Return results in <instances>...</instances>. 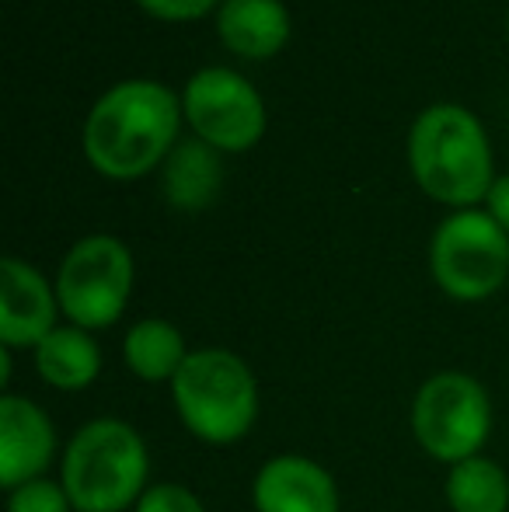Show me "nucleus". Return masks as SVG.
<instances>
[{"mask_svg":"<svg viewBox=\"0 0 509 512\" xmlns=\"http://www.w3.org/2000/svg\"><path fill=\"white\" fill-rule=\"evenodd\" d=\"M182 119V98L171 88L157 81H123L91 105L84 157L112 182L140 178L168 161Z\"/></svg>","mask_w":509,"mask_h":512,"instance_id":"1","label":"nucleus"},{"mask_svg":"<svg viewBox=\"0 0 509 512\" xmlns=\"http://www.w3.org/2000/svg\"><path fill=\"white\" fill-rule=\"evenodd\" d=\"M408 168L429 199L454 209H475L489 199L492 147L482 122L461 105H429L408 133Z\"/></svg>","mask_w":509,"mask_h":512,"instance_id":"2","label":"nucleus"},{"mask_svg":"<svg viewBox=\"0 0 509 512\" xmlns=\"http://www.w3.org/2000/svg\"><path fill=\"white\" fill-rule=\"evenodd\" d=\"M150 457L143 436L123 418L81 425L60 460V485L74 512H123L147 492Z\"/></svg>","mask_w":509,"mask_h":512,"instance_id":"3","label":"nucleus"},{"mask_svg":"<svg viewBox=\"0 0 509 512\" xmlns=\"http://www.w3.org/2000/svg\"><path fill=\"white\" fill-rule=\"evenodd\" d=\"M171 401L182 425L210 446H231L258 418L255 373L238 352L196 349L171 380Z\"/></svg>","mask_w":509,"mask_h":512,"instance_id":"4","label":"nucleus"},{"mask_svg":"<svg viewBox=\"0 0 509 512\" xmlns=\"http://www.w3.org/2000/svg\"><path fill=\"white\" fill-rule=\"evenodd\" d=\"M429 269L450 300H489L509 276V234L492 220L489 209H457L436 227Z\"/></svg>","mask_w":509,"mask_h":512,"instance_id":"5","label":"nucleus"},{"mask_svg":"<svg viewBox=\"0 0 509 512\" xmlns=\"http://www.w3.org/2000/svg\"><path fill=\"white\" fill-rule=\"evenodd\" d=\"M492 432L489 391L461 370H443L412 401V436L440 464L478 457Z\"/></svg>","mask_w":509,"mask_h":512,"instance_id":"6","label":"nucleus"},{"mask_svg":"<svg viewBox=\"0 0 509 512\" xmlns=\"http://www.w3.org/2000/svg\"><path fill=\"white\" fill-rule=\"evenodd\" d=\"M133 255L119 237L91 234L67 251L56 276L60 314L84 331L112 328L133 293Z\"/></svg>","mask_w":509,"mask_h":512,"instance_id":"7","label":"nucleus"},{"mask_svg":"<svg viewBox=\"0 0 509 512\" xmlns=\"http://www.w3.org/2000/svg\"><path fill=\"white\" fill-rule=\"evenodd\" d=\"M182 112L196 140L217 147L220 154H241L265 133L262 95L248 77L227 67H206L192 74L182 95Z\"/></svg>","mask_w":509,"mask_h":512,"instance_id":"8","label":"nucleus"},{"mask_svg":"<svg viewBox=\"0 0 509 512\" xmlns=\"http://www.w3.org/2000/svg\"><path fill=\"white\" fill-rule=\"evenodd\" d=\"M56 290L35 265L21 258L0 262V345L35 349L49 331H56Z\"/></svg>","mask_w":509,"mask_h":512,"instance_id":"9","label":"nucleus"},{"mask_svg":"<svg viewBox=\"0 0 509 512\" xmlns=\"http://www.w3.org/2000/svg\"><path fill=\"white\" fill-rule=\"evenodd\" d=\"M56 453V429L49 415L21 394L0 398V485L11 488L42 478Z\"/></svg>","mask_w":509,"mask_h":512,"instance_id":"10","label":"nucleus"},{"mask_svg":"<svg viewBox=\"0 0 509 512\" xmlns=\"http://www.w3.org/2000/svg\"><path fill=\"white\" fill-rule=\"evenodd\" d=\"M252 502L258 512H339V485L318 460L279 453L258 467Z\"/></svg>","mask_w":509,"mask_h":512,"instance_id":"11","label":"nucleus"},{"mask_svg":"<svg viewBox=\"0 0 509 512\" xmlns=\"http://www.w3.org/2000/svg\"><path fill=\"white\" fill-rule=\"evenodd\" d=\"M217 35L245 60H269L290 39V11L283 0H224L217 7Z\"/></svg>","mask_w":509,"mask_h":512,"instance_id":"12","label":"nucleus"},{"mask_svg":"<svg viewBox=\"0 0 509 512\" xmlns=\"http://www.w3.org/2000/svg\"><path fill=\"white\" fill-rule=\"evenodd\" d=\"M35 370L56 391H84L102 373V349L91 331L67 324L56 328L35 345Z\"/></svg>","mask_w":509,"mask_h":512,"instance_id":"13","label":"nucleus"},{"mask_svg":"<svg viewBox=\"0 0 509 512\" xmlns=\"http://www.w3.org/2000/svg\"><path fill=\"white\" fill-rule=\"evenodd\" d=\"M220 182H224L220 150L203 140L182 143L164 161L161 189L168 196V203L178 209H206L217 199Z\"/></svg>","mask_w":509,"mask_h":512,"instance_id":"14","label":"nucleus"},{"mask_svg":"<svg viewBox=\"0 0 509 512\" xmlns=\"http://www.w3.org/2000/svg\"><path fill=\"white\" fill-rule=\"evenodd\" d=\"M123 359L136 380L143 384H171L189 359L182 331L161 317H143L123 338Z\"/></svg>","mask_w":509,"mask_h":512,"instance_id":"15","label":"nucleus"},{"mask_svg":"<svg viewBox=\"0 0 509 512\" xmlns=\"http://www.w3.org/2000/svg\"><path fill=\"white\" fill-rule=\"evenodd\" d=\"M447 502L454 512H509V478L492 457H468L450 467Z\"/></svg>","mask_w":509,"mask_h":512,"instance_id":"16","label":"nucleus"},{"mask_svg":"<svg viewBox=\"0 0 509 512\" xmlns=\"http://www.w3.org/2000/svg\"><path fill=\"white\" fill-rule=\"evenodd\" d=\"M7 512H74V506L60 481L35 478L7 492Z\"/></svg>","mask_w":509,"mask_h":512,"instance_id":"17","label":"nucleus"},{"mask_svg":"<svg viewBox=\"0 0 509 512\" xmlns=\"http://www.w3.org/2000/svg\"><path fill=\"white\" fill-rule=\"evenodd\" d=\"M133 512H206V509L192 488L178 485V481H161V485H150L140 495Z\"/></svg>","mask_w":509,"mask_h":512,"instance_id":"18","label":"nucleus"},{"mask_svg":"<svg viewBox=\"0 0 509 512\" xmlns=\"http://www.w3.org/2000/svg\"><path fill=\"white\" fill-rule=\"evenodd\" d=\"M150 18L161 21H196L203 14H210L213 7H220L224 0H136Z\"/></svg>","mask_w":509,"mask_h":512,"instance_id":"19","label":"nucleus"},{"mask_svg":"<svg viewBox=\"0 0 509 512\" xmlns=\"http://www.w3.org/2000/svg\"><path fill=\"white\" fill-rule=\"evenodd\" d=\"M485 203H489L492 220H496L499 227L509 234V175L496 178V185H492V192H489V199H485Z\"/></svg>","mask_w":509,"mask_h":512,"instance_id":"20","label":"nucleus"}]
</instances>
